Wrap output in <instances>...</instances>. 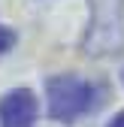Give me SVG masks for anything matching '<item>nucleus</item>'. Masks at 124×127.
Returning a JSON list of instances; mask_svg holds the SVG:
<instances>
[{
	"label": "nucleus",
	"mask_w": 124,
	"mask_h": 127,
	"mask_svg": "<svg viewBox=\"0 0 124 127\" xmlns=\"http://www.w3.org/2000/svg\"><path fill=\"white\" fill-rule=\"evenodd\" d=\"M45 100H49V115L55 121L70 124L97 106V88L88 79L64 73V76H52L45 82Z\"/></svg>",
	"instance_id": "obj_1"
},
{
	"label": "nucleus",
	"mask_w": 124,
	"mask_h": 127,
	"mask_svg": "<svg viewBox=\"0 0 124 127\" xmlns=\"http://www.w3.org/2000/svg\"><path fill=\"white\" fill-rule=\"evenodd\" d=\"M91 21L85 33V52L103 58L124 45V0H88Z\"/></svg>",
	"instance_id": "obj_2"
},
{
	"label": "nucleus",
	"mask_w": 124,
	"mask_h": 127,
	"mask_svg": "<svg viewBox=\"0 0 124 127\" xmlns=\"http://www.w3.org/2000/svg\"><path fill=\"white\" fill-rule=\"evenodd\" d=\"M36 97L27 88H12L0 100V127H33L36 124Z\"/></svg>",
	"instance_id": "obj_3"
},
{
	"label": "nucleus",
	"mask_w": 124,
	"mask_h": 127,
	"mask_svg": "<svg viewBox=\"0 0 124 127\" xmlns=\"http://www.w3.org/2000/svg\"><path fill=\"white\" fill-rule=\"evenodd\" d=\"M12 45H15V30H9V27L0 24V58H3Z\"/></svg>",
	"instance_id": "obj_4"
},
{
	"label": "nucleus",
	"mask_w": 124,
	"mask_h": 127,
	"mask_svg": "<svg viewBox=\"0 0 124 127\" xmlns=\"http://www.w3.org/2000/svg\"><path fill=\"white\" fill-rule=\"evenodd\" d=\"M109 127H124V112H118V115L109 121Z\"/></svg>",
	"instance_id": "obj_5"
},
{
	"label": "nucleus",
	"mask_w": 124,
	"mask_h": 127,
	"mask_svg": "<svg viewBox=\"0 0 124 127\" xmlns=\"http://www.w3.org/2000/svg\"><path fill=\"white\" fill-rule=\"evenodd\" d=\"M121 79H124V76H121Z\"/></svg>",
	"instance_id": "obj_6"
}]
</instances>
